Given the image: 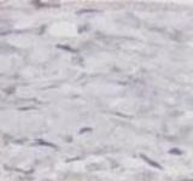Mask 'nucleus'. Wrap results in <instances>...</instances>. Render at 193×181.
<instances>
[{"instance_id": "nucleus-1", "label": "nucleus", "mask_w": 193, "mask_h": 181, "mask_svg": "<svg viewBox=\"0 0 193 181\" xmlns=\"http://www.w3.org/2000/svg\"><path fill=\"white\" fill-rule=\"evenodd\" d=\"M141 158H143V159H145V161H146V162L149 163V164H151L152 167H154V168H157V169H162V167H161V166L158 164V163H156V162L151 161V159H150L149 157H146L145 155H141Z\"/></svg>"}, {"instance_id": "nucleus-2", "label": "nucleus", "mask_w": 193, "mask_h": 181, "mask_svg": "<svg viewBox=\"0 0 193 181\" xmlns=\"http://www.w3.org/2000/svg\"><path fill=\"white\" fill-rule=\"evenodd\" d=\"M169 153H171V155H181V151H179L178 149H173V150L169 151Z\"/></svg>"}]
</instances>
